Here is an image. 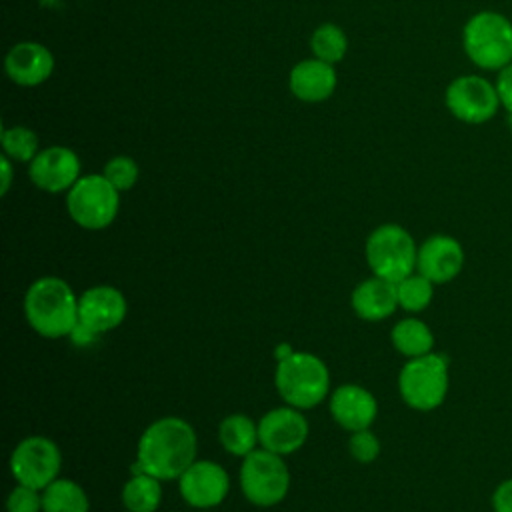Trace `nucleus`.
Masks as SVG:
<instances>
[{"label":"nucleus","instance_id":"obj_18","mask_svg":"<svg viewBox=\"0 0 512 512\" xmlns=\"http://www.w3.org/2000/svg\"><path fill=\"white\" fill-rule=\"evenodd\" d=\"M338 84V76L334 70V64H328L318 58L300 60L292 66L288 76V88L290 92L308 104L324 102L328 100Z\"/></svg>","mask_w":512,"mask_h":512},{"label":"nucleus","instance_id":"obj_14","mask_svg":"<svg viewBox=\"0 0 512 512\" xmlns=\"http://www.w3.org/2000/svg\"><path fill=\"white\" fill-rule=\"evenodd\" d=\"M462 244L450 234H432L418 246L416 270L438 284L452 282L464 268Z\"/></svg>","mask_w":512,"mask_h":512},{"label":"nucleus","instance_id":"obj_11","mask_svg":"<svg viewBox=\"0 0 512 512\" xmlns=\"http://www.w3.org/2000/svg\"><path fill=\"white\" fill-rule=\"evenodd\" d=\"M28 178L44 192H68L80 178V158L66 146H48L28 162Z\"/></svg>","mask_w":512,"mask_h":512},{"label":"nucleus","instance_id":"obj_8","mask_svg":"<svg viewBox=\"0 0 512 512\" xmlns=\"http://www.w3.org/2000/svg\"><path fill=\"white\" fill-rule=\"evenodd\" d=\"M70 218L86 230H102L110 226L120 208V190H116L104 174H86L66 194Z\"/></svg>","mask_w":512,"mask_h":512},{"label":"nucleus","instance_id":"obj_17","mask_svg":"<svg viewBox=\"0 0 512 512\" xmlns=\"http://www.w3.org/2000/svg\"><path fill=\"white\" fill-rule=\"evenodd\" d=\"M330 414L348 432L370 428L378 414L374 394L358 384H342L330 396Z\"/></svg>","mask_w":512,"mask_h":512},{"label":"nucleus","instance_id":"obj_16","mask_svg":"<svg viewBox=\"0 0 512 512\" xmlns=\"http://www.w3.org/2000/svg\"><path fill=\"white\" fill-rule=\"evenodd\" d=\"M6 76L24 88L44 84L54 72V56L40 42H18L14 44L4 58Z\"/></svg>","mask_w":512,"mask_h":512},{"label":"nucleus","instance_id":"obj_1","mask_svg":"<svg viewBox=\"0 0 512 512\" xmlns=\"http://www.w3.org/2000/svg\"><path fill=\"white\" fill-rule=\"evenodd\" d=\"M198 440L192 424L178 416L154 420L140 436L134 474L146 472L158 480H178L196 460Z\"/></svg>","mask_w":512,"mask_h":512},{"label":"nucleus","instance_id":"obj_31","mask_svg":"<svg viewBox=\"0 0 512 512\" xmlns=\"http://www.w3.org/2000/svg\"><path fill=\"white\" fill-rule=\"evenodd\" d=\"M492 510L494 512H512V478L502 480L492 492Z\"/></svg>","mask_w":512,"mask_h":512},{"label":"nucleus","instance_id":"obj_23","mask_svg":"<svg viewBox=\"0 0 512 512\" xmlns=\"http://www.w3.org/2000/svg\"><path fill=\"white\" fill-rule=\"evenodd\" d=\"M158 478L140 472L134 474L122 488V504L128 512H156L162 502V488Z\"/></svg>","mask_w":512,"mask_h":512},{"label":"nucleus","instance_id":"obj_20","mask_svg":"<svg viewBox=\"0 0 512 512\" xmlns=\"http://www.w3.org/2000/svg\"><path fill=\"white\" fill-rule=\"evenodd\" d=\"M390 340L392 346L406 358H418L434 352V334L430 326L416 316L396 322L390 332Z\"/></svg>","mask_w":512,"mask_h":512},{"label":"nucleus","instance_id":"obj_22","mask_svg":"<svg viewBox=\"0 0 512 512\" xmlns=\"http://www.w3.org/2000/svg\"><path fill=\"white\" fill-rule=\"evenodd\" d=\"M84 488L68 478H56L42 490V512H88Z\"/></svg>","mask_w":512,"mask_h":512},{"label":"nucleus","instance_id":"obj_27","mask_svg":"<svg viewBox=\"0 0 512 512\" xmlns=\"http://www.w3.org/2000/svg\"><path fill=\"white\" fill-rule=\"evenodd\" d=\"M102 174L106 176V180L120 192L130 190L140 176L138 164L134 162V158L130 156H114L104 164Z\"/></svg>","mask_w":512,"mask_h":512},{"label":"nucleus","instance_id":"obj_6","mask_svg":"<svg viewBox=\"0 0 512 512\" xmlns=\"http://www.w3.org/2000/svg\"><path fill=\"white\" fill-rule=\"evenodd\" d=\"M364 252L374 276L394 284L416 272L418 246L412 234L400 224H382L372 230Z\"/></svg>","mask_w":512,"mask_h":512},{"label":"nucleus","instance_id":"obj_32","mask_svg":"<svg viewBox=\"0 0 512 512\" xmlns=\"http://www.w3.org/2000/svg\"><path fill=\"white\" fill-rule=\"evenodd\" d=\"M70 338H72V342H74L76 346H90L92 342H96V340L100 338V334H96L94 330H90L88 326H84V324L78 322L76 328L72 330Z\"/></svg>","mask_w":512,"mask_h":512},{"label":"nucleus","instance_id":"obj_35","mask_svg":"<svg viewBox=\"0 0 512 512\" xmlns=\"http://www.w3.org/2000/svg\"><path fill=\"white\" fill-rule=\"evenodd\" d=\"M508 126H510V132H512V114H508Z\"/></svg>","mask_w":512,"mask_h":512},{"label":"nucleus","instance_id":"obj_9","mask_svg":"<svg viewBox=\"0 0 512 512\" xmlns=\"http://www.w3.org/2000/svg\"><path fill=\"white\" fill-rule=\"evenodd\" d=\"M446 110L464 124H486L502 108L496 84L482 74L456 76L444 92Z\"/></svg>","mask_w":512,"mask_h":512},{"label":"nucleus","instance_id":"obj_5","mask_svg":"<svg viewBox=\"0 0 512 512\" xmlns=\"http://www.w3.org/2000/svg\"><path fill=\"white\" fill-rule=\"evenodd\" d=\"M450 388V360L446 354L430 352L408 358L398 374V390L406 406L418 412L440 408Z\"/></svg>","mask_w":512,"mask_h":512},{"label":"nucleus","instance_id":"obj_7","mask_svg":"<svg viewBox=\"0 0 512 512\" xmlns=\"http://www.w3.org/2000/svg\"><path fill=\"white\" fill-rule=\"evenodd\" d=\"M240 488L254 506H274L282 502L290 488V470L284 458L266 448H256L242 458Z\"/></svg>","mask_w":512,"mask_h":512},{"label":"nucleus","instance_id":"obj_13","mask_svg":"<svg viewBox=\"0 0 512 512\" xmlns=\"http://www.w3.org/2000/svg\"><path fill=\"white\" fill-rule=\"evenodd\" d=\"M178 488L188 506L214 508L226 498L230 478L218 462L194 460L178 478Z\"/></svg>","mask_w":512,"mask_h":512},{"label":"nucleus","instance_id":"obj_30","mask_svg":"<svg viewBox=\"0 0 512 512\" xmlns=\"http://www.w3.org/2000/svg\"><path fill=\"white\" fill-rule=\"evenodd\" d=\"M494 84L502 108L506 110V114H512V62L504 66L500 72H496Z\"/></svg>","mask_w":512,"mask_h":512},{"label":"nucleus","instance_id":"obj_4","mask_svg":"<svg viewBox=\"0 0 512 512\" xmlns=\"http://www.w3.org/2000/svg\"><path fill=\"white\" fill-rule=\"evenodd\" d=\"M274 384L288 406L308 410L318 406L330 392V372L316 354L294 352L278 360Z\"/></svg>","mask_w":512,"mask_h":512},{"label":"nucleus","instance_id":"obj_3","mask_svg":"<svg viewBox=\"0 0 512 512\" xmlns=\"http://www.w3.org/2000/svg\"><path fill=\"white\" fill-rule=\"evenodd\" d=\"M466 58L482 72H500L512 62V20L498 10L474 12L462 28Z\"/></svg>","mask_w":512,"mask_h":512},{"label":"nucleus","instance_id":"obj_2","mask_svg":"<svg viewBox=\"0 0 512 512\" xmlns=\"http://www.w3.org/2000/svg\"><path fill=\"white\" fill-rule=\"evenodd\" d=\"M24 316L30 328L44 338L70 336L78 324V296L66 280L42 276L24 294Z\"/></svg>","mask_w":512,"mask_h":512},{"label":"nucleus","instance_id":"obj_21","mask_svg":"<svg viewBox=\"0 0 512 512\" xmlns=\"http://www.w3.org/2000/svg\"><path fill=\"white\" fill-rule=\"evenodd\" d=\"M218 440L232 456H248L260 444L258 424L246 414H230L218 426Z\"/></svg>","mask_w":512,"mask_h":512},{"label":"nucleus","instance_id":"obj_33","mask_svg":"<svg viewBox=\"0 0 512 512\" xmlns=\"http://www.w3.org/2000/svg\"><path fill=\"white\" fill-rule=\"evenodd\" d=\"M0 166H2V186H0V194L4 196L12 184V164H10V158L2 154L0 158Z\"/></svg>","mask_w":512,"mask_h":512},{"label":"nucleus","instance_id":"obj_19","mask_svg":"<svg viewBox=\"0 0 512 512\" xmlns=\"http://www.w3.org/2000/svg\"><path fill=\"white\" fill-rule=\"evenodd\" d=\"M350 302L358 318L368 322H380L392 316L398 308L396 284L380 276L366 278L354 288Z\"/></svg>","mask_w":512,"mask_h":512},{"label":"nucleus","instance_id":"obj_10","mask_svg":"<svg viewBox=\"0 0 512 512\" xmlns=\"http://www.w3.org/2000/svg\"><path fill=\"white\" fill-rule=\"evenodd\" d=\"M62 454L48 436H28L10 454V472L18 484L44 490L58 478Z\"/></svg>","mask_w":512,"mask_h":512},{"label":"nucleus","instance_id":"obj_15","mask_svg":"<svg viewBox=\"0 0 512 512\" xmlns=\"http://www.w3.org/2000/svg\"><path fill=\"white\" fill-rule=\"evenodd\" d=\"M126 312V298L114 286H92L78 296V322L100 336L118 328L124 322Z\"/></svg>","mask_w":512,"mask_h":512},{"label":"nucleus","instance_id":"obj_34","mask_svg":"<svg viewBox=\"0 0 512 512\" xmlns=\"http://www.w3.org/2000/svg\"><path fill=\"white\" fill-rule=\"evenodd\" d=\"M290 354H294V350H292V348H290V344H286V342L278 344V346H276V350H274L276 360H284V358H288Z\"/></svg>","mask_w":512,"mask_h":512},{"label":"nucleus","instance_id":"obj_29","mask_svg":"<svg viewBox=\"0 0 512 512\" xmlns=\"http://www.w3.org/2000/svg\"><path fill=\"white\" fill-rule=\"evenodd\" d=\"M8 512H42V490L16 484L6 498Z\"/></svg>","mask_w":512,"mask_h":512},{"label":"nucleus","instance_id":"obj_28","mask_svg":"<svg viewBox=\"0 0 512 512\" xmlns=\"http://www.w3.org/2000/svg\"><path fill=\"white\" fill-rule=\"evenodd\" d=\"M348 448H350V454L354 456V460H358L362 464H370L380 454V440L376 438L374 432H370V428H364V430L352 432Z\"/></svg>","mask_w":512,"mask_h":512},{"label":"nucleus","instance_id":"obj_25","mask_svg":"<svg viewBox=\"0 0 512 512\" xmlns=\"http://www.w3.org/2000/svg\"><path fill=\"white\" fill-rule=\"evenodd\" d=\"M434 282L428 280L418 270L410 276L396 282V294H398V306L406 312H422L430 306L434 298Z\"/></svg>","mask_w":512,"mask_h":512},{"label":"nucleus","instance_id":"obj_24","mask_svg":"<svg viewBox=\"0 0 512 512\" xmlns=\"http://www.w3.org/2000/svg\"><path fill=\"white\" fill-rule=\"evenodd\" d=\"M310 48L314 58L324 60L328 64L340 62L348 52V38L346 32L332 22L320 24L310 38Z\"/></svg>","mask_w":512,"mask_h":512},{"label":"nucleus","instance_id":"obj_26","mask_svg":"<svg viewBox=\"0 0 512 512\" xmlns=\"http://www.w3.org/2000/svg\"><path fill=\"white\" fill-rule=\"evenodd\" d=\"M4 156L16 162H32L38 150V136L26 126H10L0 134Z\"/></svg>","mask_w":512,"mask_h":512},{"label":"nucleus","instance_id":"obj_12","mask_svg":"<svg viewBox=\"0 0 512 512\" xmlns=\"http://www.w3.org/2000/svg\"><path fill=\"white\" fill-rule=\"evenodd\" d=\"M260 446L280 456L292 454L308 438V420L294 406H280L266 412L258 422Z\"/></svg>","mask_w":512,"mask_h":512}]
</instances>
